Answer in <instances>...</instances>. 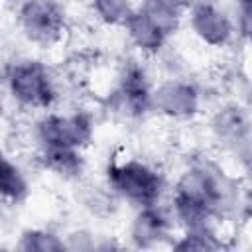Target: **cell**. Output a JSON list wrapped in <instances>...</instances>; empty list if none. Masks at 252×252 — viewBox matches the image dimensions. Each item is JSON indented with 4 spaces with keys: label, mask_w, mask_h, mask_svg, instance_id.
<instances>
[{
    "label": "cell",
    "mask_w": 252,
    "mask_h": 252,
    "mask_svg": "<svg viewBox=\"0 0 252 252\" xmlns=\"http://www.w3.org/2000/svg\"><path fill=\"white\" fill-rule=\"evenodd\" d=\"M193 28L207 43H213V45L222 43L230 35L228 20L209 4H201V6L195 8V12H193Z\"/></svg>",
    "instance_id": "obj_5"
},
{
    "label": "cell",
    "mask_w": 252,
    "mask_h": 252,
    "mask_svg": "<svg viewBox=\"0 0 252 252\" xmlns=\"http://www.w3.org/2000/svg\"><path fill=\"white\" fill-rule=\"evenodd\" d=\"M163 232H165V219L158 213L156 205L144 207V211L140 213V217L136 219V224H134V238L140 240L142 244H146L150 240L163 236Z\"/></svg>",
    "instance_id": "obj_8"
},
{
    "label": "cell",
    "mask_w": 252,
    "mask_h": 252,
    "mask_svg": "<svg viewBox=\"0 0 252 252\" xmlns=\"http://www.w3.org/2000/svg\"><path fill=\"white\" fill-rule=\"evenodd\" d=\"M24 193H26V181L20 169L0 154V197L16 201Z\"/></svg>",
    "instance_id": "obj_9"
},
{
    "label": "cell",
    "mask_w": 252,
    "mask_h": 252,
    "mask_svg": "<svg viewBox=\"0 0 252 252\" xmlns=\"http://www.w3.org/2000/svg\"><path fill=\"white\" fill-rule=\"evenodd\" d=\"M126 26H128L132 39L142 49H158L165 37L142 12H132L130 18L126 20Z\"/></svg>",
    "instance_id": "obj_7"
},
{
    "label": "cell",
    "mask_w": 252,
    "mask_h": 252,
    "mask_svg": "<svg viewBox=\"0 0 252 252\" xmlns=\"http://www.w3.org/2000/svg\"><path fill=\"white\" fill-rule=\"evenodd\" d=\"M10 89L14 96L28 106H47L53 98L49 75L35 61L20 63L10 73Z\"/></svg>",
    "instance_id": "obj_2"
},
{
    "label": "cell",
    "mask_w": 252,
    "mask_h": 252,
    "mask_svg": "<svg viewBox=\"0 0 252 252\" xmlns=\"http://www.w3.org/2000/svg\"><path fill=\"white\" fill-rule=\"evenodd\" d=\"M39 136L45 146L79 148L91 136V122L83 114L49 116L39 126Z\"/></svg>",
    "instance_id": "obj_3"
},
{
    "label": "cell",
    "mask_w": 252,
    "mask_h": 252,
    "mask_svg": "<svg viewBox=\"0 0 252 252\" xmlns=\"http://www.w3.org/2000/svg\"><path fill=\"white\" fill-rule=\"evenodd\" d=\"M22 24L33 41L49 43L59 35L61 20L57 10L45 0H30L22 8Z\"/></svg>",
    "instance_id": "obj_4"
},
{
    "label": "cell",
    "mask_w": 252,
    "mask_h": 252,
    "mask_svg": "<svg viewBox=\"0 0 252 252\" xmlns=\"http://www.w3.org/2000/svg\"><path fill=\"white\" fill-rule=\"evenodd\" d=\"M94 10L100 18L108 22H124L130 18L132 10L128 0H94Z\"/></svg>",
    "instance_id": "obj_10"
},
{
    "label": "cell",
    "mask_w": 252,
    "mask_h": 252,
    "mask_svg": "<svg viewBox=\"0 0 252 252\" xmlns=\"http://www.w3.org/2000/svg\"><path fill=\"white\" fill-rule=\"evenodd\" d=\"M195 93L191 87L181 85V83H169L156 93V100L161 110L181 116V114H191L195 110Z\"/></svg>",
    "instance_id": "obj_6"
},
{
    "label": "cell",
    "mask_w": 252,
    "mask_h": 252,
    "mask_svg": "<svg viewBox=\"0 0 252 252\" xmlns=\"http://www.w3.org/2000/svg\"><path fill=\"white\" fill-rule=\"evenodd\" d=\"M108 181L116 193L142 207L156 205L161 191L159 175L140 161H126L122 165H112L108 169Z\"/></svg>",
    "instance_id": "obj_1"
}]
</instances>
